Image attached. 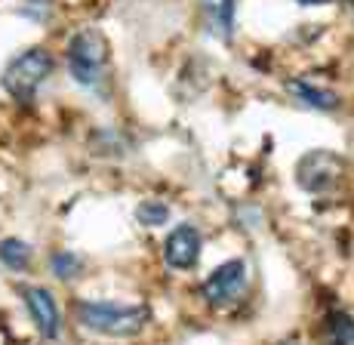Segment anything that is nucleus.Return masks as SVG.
I'll list each match as a JSON object with an SVG mask.
<instances>
[{
  "label": "nucleus",
  "mask_w": 354,
  "mask_h": 345,
  "mask_svg": "<svg viewBox=\"0 0 354 345\" xmlns=\"http://www.w3.org/2000/svg\"><path fill=\"white\" fill-rule=\"evenodd\" d=\"M345 176H348L345 158L336 151H326V148L302 154V160L296 164V182L308 194H333L345 182Z\"/></svg>",
  "instance_id": "20e7f679"
},
{
  "label": "nucleus",
  "mask_w": 354,
  "mask_h": 345,
  "mask_svg": "<svg viewBox=\"0 0 354 345\" xmlns=\"http://www.w3.org/2000/svg\"><path fill=\"white\" fill-rule=\"evenodd\" d=\"M201 12L213 35L231 37V31H234V0H201Z\"/></svg>",
  "instance_id": "6e6552de"
},
{
  "label": "nucleus",
  "mask_w": 354,
  "mask_h": 345,
  "mask_svg": "<svg viewBox=\"0 0 354 345\" xmlns=\"http://www.w3.org/2000/svg\"><path fill=\"white\" fill-rule=\"evenodd\" d=\"M108 68V40L99 28H84L68 44V71L80 86H96Z\"/></svg>",
  "instance_id": "f03ea898"
},
{
  "label": "nucleus",
  "mask_w": 354,
  "mask_h": 345,
  "mask_svg": "<svg viewBox=\"0 0 354 345\" xmlns=\"http://www.w3.org/2000/svg\"><path fill=\"white\" fill-rule=\"evenodd\" d=\"M201 232H197L194 225H176L173 232H169L167 243H163V259H167L169 268H176V272H188V268L197 265V259H201Z\"/></svg>",
  "instance_id": "423d86ee"
},
{
  "label": "nucleus",
  "mask_w": 354,
  "mask_h": 345,
  "mask_svg": "<svg viewBox=\"0 0 354 345\" xmlns=\"http://www.w3.org/2000/svg\"><path fill=\"white\" fill-rule=\"evenodd\" d=\"M326 336L330 345H354V321L345 311H333L326 321Z\"/></svg>",
  "instance_id": "9b49d317"
},
{
  "label": "nucleus",
  "mask_w": 354,
  "mask_h": 345,
  "mask_svg": "<svg viewBox=\"0 0 354 345\" xmlns=\"http://www.w3.org/2000/svg\"><path fill=\"white\" fill-rule=\"evenodd\" d=\"M136 219L148 228H158L169 219V207L160 204V201H145V204H139V209H136Z\"/></svg>",
  "instance_id": "f8f14e48"
},
{
  "label": "nucleus",
  "mask_w": 354,
  "mask_h": 345,
  "mask_svg": "<svg viewBox=\"0 0 354 345\" xmlns=\"http://www.w3.org/2000/svg\"><path fill=\"white\" fill-rule=\"evenodd\" d=\"M145 306H127V302H77V321L86 330L102 336H136L148 324Z\"/></svg>",
  "instance_id": "f257e3e1"
},
{
  "label": "nucleus",
  "mask_w": 354,
  "mask_h": 345,
  "mask_svg": "<svg viewBox=\"0 0 354 345\" xmlns=\"http://www.w3.org/2000/svg\"><path fill=\"white\" fill-rule=\"evenodd\" d=\"M22 296H25V306H28V311H31V321L37 324L40 336H44V339H59L62 317H59V306H56V299H53L50 290L25 287Z\"/></svg>",
  "instance_id": "0eeeda50"
},
{
  "label": "nucleus",
  "mask_w": 354,
  "mask_h": 345,
  "mask_svg": "<svg viewBox=\"0 0 354 345\" xmlns=\"http://www.w3.org/2000/svg\"><path fill=\"white\" fill-rule=\"evenodd\" d=\"M80 268H84V265H80V259L74 253H56V256H53V274L62 277V281L77 277Z\"/></svg>",
  "instance_id": "ddd939ff"
},
{
  "label": "nucleus",
  "mask_w": 354,
  "mask_h": 345,
  "mask_svg": "<svg viewBox=\"0 0 354 345\" xmlns=\"http://www.w3.org/2000/svg\"><path fill=\"white\" fill-rule=\"evenodd\" d=\"M296 3H302V6H324V3H333V0H296Z\"/></svg>",
  "instance_id": "4468645a"
},
{
  "label": "nucleus",
  "mask_w": 354,
  "mask_h": 345,
  "mask_svg": "<svg viewBox=\"0 0 354 345\" xmlns=\"http://www.w3.org/2000/svg\"><path fill=\"white\" fill-rule=\"evenodd\" d=\"M53 68H56V59H53V53L40 50V46H31V50L19 53V56L12 59L10 65H6L3 86H6V93H10L12 99H19V102H28L34 93H37V86L53 74Z\"/></svg>",
  "instance_id": "7ed1b4c3"
},
{
  "label": "nucleus",
  "mask_w": 354,
  "mask_h": 345,
  "mask_svg": "<svg viewBox=\"0 0 354 345\" xmlns=\"http://www.w3.org/2000/svg\"><path fill=\"white\" fill-rule=\"evenodd\" d=\"M243 287H247V262L228 259L203 281L201 290L209 306H231V302L243 293Z\"/></svg>",
  "instance_id": "39448f33"
},
{
  "label": "nucleus",
  "mask_w": 354,
  "mask_h": 345,
  "mask_svg": "<svg viewBox=\"0 0 354 345\" xmlns=\"http://www.w3.org/2000/svg\"><path fill=\"white\" fill-rule=\"evenodd\" d=\"M0 262H3L6 268H12V272H22L31 262V247L19 238H6L0 243Z\"/></svg>",
  "instance_id": "9d476101"
},
{
  "label": "nucleus",
  "mask_w": 354,
  "mask_h": 345,
  "mask_svg": "<svg viewBox=\"0 0 354 345\" xmlns=\"http://www.w3.org/2000/svg\"><path fill=\"white\" fill-rule=\"evenodd\" d=\"M287 90L299 99V102H305V105L317 108V111H330V108H336V105H339V96H336V93L321 90V86L308 84V80H290Z\"/></svg>",
  "instance_id": "1a4fd4ad"
}]
</instances>
